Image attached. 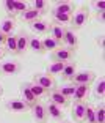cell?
<instances>
[{
    "instance_id": "1",
    "label": "cell",
    "mask_w": 105,
    "mask_h": 123,
    "mask_svg": "<svg viewBox=\"0 0 105 123\" xmlns=\"http://www.w3.org/2000/svg\"><path fill=\"white\" fill-rule=\"evenodd\" d=\"M88 19H89V10H88V6H80L79 10L71 16V24H69V25L72 27L74 30H79L88 22Z\"/></svg>"
},
{
    "instance_id": "2",
    "label": "cell",
    "mask_w": 105,
    "mask_h": 123,
    "mask_svg": "<svg viewBox=\"0 0 105 123\" xmlns=\"http://www.w3.org/2000/svg\"><path fill=\"white\" fill-rule=\"evenodd\" d=\"M94 79H96L94 71H91V69L80 71V73H75V76L72 77V85H88L89 87L91 84L94 82Z\"/></svg>"
},
{
    "instance_id": "3",
    "label": "cell",
    "mask_w": 105,
    "mask_h": 123,
    "mask_svg": "<svg viewBox=\"0 0 105 123\" xmlns=\"http://www.w3.org/2000/svg\"><path fill=\"white\" fill-rule=\"evenodd\" d=\"M33 82L38 84V85H41L42 88H46L47 92L53 90L55 88V80L52 76H47L46 73H36V74H33Z\"/></svg>"
},
{
    "instance_id": "4",
    "label": "cell",
    "mask_w": 105,
    "mask_h": 123,
    "mask_svg": "<svg viewBox=\"0 0 105 123\" xmlns=\"http://www.w3.org/2000/svg\"><path fill=\"white\" fill-rule=\"evenodd\" d=\"M75 55V51L72 49H68V47H60L58 51H55L52 54V60L53 62H63V63H68L71 62Z\"/></svg>"
},
{
    "instance_id": "5",
    "label": "cell",
    "mask_w": 105,
    "mask_h": 123,
    "mask_svg": "<svg viewBox=\"0 0 105 123\" xmlns=\"http://www.w3.org/2000/svg\"><path fill=\"white\" fill-rule=\"evenodd\" d=\"M21 95H22V101L25 103L27 107H30V109L38 103V98L33 96L32 90H30V87H28V82L21 84Z\"/></svg>"
},
{
    "instance_id": "6",
    "label": "cell",
    "mask_w": 105,
    "mask_h": 123,
    "mask_svg": "<svg viewBox=\"0 0 105 123\" xmlns=\"http://www.w3.org/2000/svg\"><path fill=\"white\" fill-rule=\"evenodd\" d=\"M21 73V63L19 62H3L0 63V74L3 76H13Z\"/></svg>"
},
{
    "instance_id": "7",
    "label": "cell",
    "mask_w": 105,
    "mask_h": 123,
    "mask_svg": "<svg viewBox=\"0 0 105 123\" xmlns=\"http://www.w3.org/2000/svg\"><path fill=\"white\" fill-rule=\"evenodd\" d=\"M32 112H33V118L36 120V123H46L47 122L49 114H47V109H46L44 104L36 103V104L32 107Z\"/></svg>"
},
{
    "instance_id": "8",
    "label": "cell",
    "mask_w": 105,
    "mask_h": 123,
    "mask_svg": "<svg viewBox=\"0 0 105 123\" xmlns=\"http://www.w3.org/2000/svg\"><path fill=\"white\" fill-rule=\"evenodd\" d=\"M63 43L66 44L68 49H72L75 51L77 47H79V38H77L75 32L71 29H64V36H63Z\"/></svg>"
},
{
    "instance_id": "9",
    "label": "cell",
    "mask_w": 105,
    "mask_h": 123,
    "mask_svg": "<svg viewBox=\"0 0 105 123\" xmlns=\"http://www.w3.org/2000/svg\"><path fill=\"white\" fill-rule=\"evenodd\" d=\"M85 109H86V103L85 101H75L72 106V117L77 123L85 122Z\"/></svg>"
},
{
    "instance_id": "10",
    "label": "cell",
    "mask_w": 105,
    "mask_h": 123,
    "mask_svg": "<svg viewBox=\"0 0 105 123\" xmlns=\"http://www.w3.org/2000/svg\"><path fill=\"white\" fill-rule=\"evenodd\" d=\"M49 99H50V103L57 104L58 107H61V109L69 104V99H66V98L60 93V90H57V88H53V90L49 92Z\"/></svg>"
},
{
    "instance_id": "11",
    "label": "cell",
    "mask_w": 105,
    "mask_h": 123,
    "mask_svg": "<svg viewBox=\"0 0 105 123\" xmlns=\"http://www.w3.org/2000/svg\"><path fill=\"white\" fill-rule=\"evenodd\" d=\"M72 13H74V5L71 2H60L52 10V16H55V14H72Z\"/></svg>"
},
{
    "instance_id": "12",
    "label": "cell",
    "mask_w": 105,
    "mask_h": 123,
    "mask_svg": "<svg viewBox=\"0 0 105 123\" xmlns=\"http://www.w3.org/2000/svg\"><path fill=\"white\" fill-rule=\"evenodd\" d=\"M5 106H6L8 111H11V112H24V111H27V104L22 99H10V101L5 103Z\"/></svg>"
},
{
    "instance_id": "13",
    "label": "cell",
    "mask_w": 105,
    "mask_h": 123,
    "mask_svg": "<svg viewBox=\"0 0 105 123\" xmlns=\"http://www.w3.org/2000/svg\"><path fill=\"white\" fill-rule=\"evenodd\" d=\"M16 40H17V52H16V55L25 54V51L28 49V35L27 33H19V35H16Z\"/></svg>"
},
{
    "instance_id": "14",
    "label": "cell",
    "mask_w": 105,
    "mask_h": 123,
    "mask_svg": "<svg viewBox=\"0 0 105 123\" xmlns=\"http://www.w3.org/2000/svg\"><path fill=\"white\" fill-rule=\"evenodd\" d=\"M75 73H77L75 62H68V63H64V68L61 71V77L66 80H72V77L75 76Z\"/></svg>"
},
{
    "instance_id": "15",
    "label": "cell",
    "mask_w": 105,
    "mask_h": 123,
    "mask_svg": "<svg viewBox=\"0 0 105 123\" xmlns=\"http://www.w3.org/2000/svg\"><path fill=\"white\" fill-rule=\"evenodd\" d=\"M39 13H38L35 8H27L24 13L21 14V19L24 22H27V24H32V22H35V21H38L39 19Z\"/></svg>"
},
{
    "instance_id": "16",
    "label": "cell",
    "mask_w": 105,
    "mask_h": 123,
    "mask_svg": "<svg viewBox=\"0 0 105 123\" xmlns=\"http://www.w3.org/2000/svg\"><path fill=\"white\" fill-rule=\"evenodd\" d=\"M42 41V47H44V51L47 52V51H58L60 47H61V43H58L57 40H53L52 36H46L44 40H41Z\"/></svg>"
},
{
    "instance_id": "17",
    "label": "cell",
    "mask_w": 105,
    "mask_h": 123,
    "mask_svg": "<svg viewBox=\"0 0 105 123\" xmlns=\"http://www.w3.org/2000/svg\"><path fill=\"white\" fill-rule=\"evenodd\" d=\"M46 109H47V114L49 117H52L53 120H63V111L61 107H58L57 104H53V103H49L47 106H46Z\"/></svg>"
},
{
    "instance_id": "18",
    "label": "cell",
    "mask_w": 105,
    "mask_h": 123,
    "mask_svg": "<svg viewBox=\"0 0 105 123\" xmlns=\"http://www.w3.org/2000/svg\"><path fill=\"white\" fill-rule=\"evenodd\" d=\"M30 27H32V30L35 33H38V35H44V33L49 32V24H47V22H44L42 19H38V21L32 22Z\"/></svg>"
},
{
    "instance_id": "19",
    "label": "cell",
    "mask_w": 105,
    "mask_h": 123,
    "mask_svg": "<svg viewBox=\"0 0 105 123\" xmlns=\"http://www.w3.org/2000/svg\"><path fill=\"white\" fill-rule=\"evenodd\" d=\"M28 49H32L36 54H44V47H42V41L36 36H28Z\"/></svg>"
},
{
    "instance_id": "20",
    "label": "cell",
    "mask_w": 105,
    "mask_h": 123,
    "mask_svg": "<svg viewBox=\"0 0 105 123\" xmlns=\"http://www.w3.org/2000/svg\"><path fill=\"white\" fill-rule=\"evenodd\" d=\"M49 32H50V36L53 40H57L58 43H63V36H64V29L61 25H57V24H52L49 25Z\"/></svg>"
},
{
    "instance_id": "21",
    "label": "cell",
    "mask_w": 105,
    "mask_h": 123,
    "mask_svg": "<svg viewBox=\"0 0 105 123\" xmlns=\"http://www.w3.org/2000/svg\"><path fill=\"white\" fill-rule=\"evenodd\" d=\"M14 27H16L14 21L11 18H8V19H5V21H2V24H0V32L3 33L5 36H10L14 32Z\"/></svg>"
},
{
    "instance_id": "22",
    "label": "cell",
    "mask_w": 105,
    "mask_h": 123,
    "mask_svg": "<svg viewBox=\"0 0 105 123\" xmlns=\"http://www.w3.org/2000/svg\"><path fill=\"white\" fill-rule=\"evenodd\" d=\"M89 93V87L88 85H75V93H74V99L75 101H85Z\"/></svg>"
},
{
    "instance_id": "23",
    "label": "cell",
    "mask_w": 105,
    "mask_h": 123,
    "mask_svg": "<svg viewBox=\"0 0 105 123\" xmlns=\"http://www.w3.org/2000/svg\"><path fill=\"white\" fill-rule=\"evenodd\" d=\"M63 68H64V63L63 62H52L50 65L47 66V69H46V74L53 77L55 74H61Z\"/></svg>"
},
{
    "instance_id": "24",
    "label": "cell",
    "mask_w": 105,
    "mask_h": 123,
    "mask_svg": "<svg viewBox=\"0 0 105 123\" xmlns=\"http://www.w3.org/2000/svg\"><path fill=\"white\" fill-rule=\"evenodd\" d=\"M5 46H6V49L11 52V54H16V52H17V40H16V35L6 36V40H5Z\"/></svg>"
},
{
    "instance_id": "25",
    "label": "cell",
    "mask_w": 105,
    "mask_h": 123,
    "mask_svg": "<svg viewBox=\"0 0 105 123\" xmlns=\"http://www.w3.org/2000/svg\"><path fill=\"white\" fill-rule=\"evenodd\" d=\"M28 87H30V90H32V93H33L35 98H41V96H44V95H47V90H46V88H42L41 85H38V84H35V82H32V84L28 82Z\"/></svg>"
},
{
    "instance_id": "26",
    "label": "cell",
    "mask_w": 105,
    "mask_h": 123,
    "mask_svg": "<svg viewBox=\"0 0 105 123\" xmlns=\"http://www.w3.org/2000/svg\"><path fill=\"white\" fill-rule=\"evenodd\" d=\"M94 115H96V123H105V106L104 103L94 107Z\"/></svg>"
},
{
    "instance_id": "27",
    "label": "cell",
    "mask_w": 105,
    "mask_h": 123,
    "mask_svg": "<svg viewBox=\"0 0 105 123\" xmlns=\"http://www.w3.org/2000/svg\"><path fill=\"white\" fill-rule=\"evenodd\" d=\"M71 16L72 14H55L53 16V24L57 25H64V24H71Z\"/></svg>"
},
{
    "instance_id": "28",
    "label": "cell",
    "mask_w": 105,
    "mask_h": 123,
    "mask_svg": "<svg viewBox=\"0 0 105 123\" xmlns=\"http://www.w3.org/2000/svg\"><path fill=\"white\" fill-rule=\"evenodd\" d=\"M60 93L66 98V99H72L74 93H75V85H64L60 88Z\"/></svg>"
},
{
    "instance_id": "29",
    "label": "cell",
    "mask_w": 105,
    "mask_h": 123,
    "mask_svg": "<svg viewBox=\"0 0 105 123\" xmlns=\"http://www.w3.org/2000/svg\"><path fill=\"white\" fill-rule=\"evenodd\" d=\"M85 122H86V123H96L94 107L89 106V104H86V109H85Z\"/></svg>"
},
{
    "instance_id": "30",
    "label": "cell",
    "mask_w": 105,
    "mask_h": 123,
    "mask_svg": "<svg viewBox=\"0 0 105 123\" xmlns=\"http://www.w3.org/2000/svg\"><path fill=\"white\" fill-rule=\"evenodd\" d=\"M96 96H99V98H104V95H105V79L104 77H100L99 79V82H97V85H96Z\"/></svg>"
},
{
    "instance_id": "31",
    "label": "cell",
    "mask_w": 105,
    "mask_h": 123,
    "mask_svg": "<svg viewBox=\"0 0 105 123\" xmlns=\"http://www.w3.org/2000/svg\"><path fill=\"white\" fill-rule=\"evenodd\" d=\"M3 6H5V11H6V14L13 19V16H16V11H14V3H13V0H5L3 2Z\"/></svg>"
},
{
    "instance_id": "32",
    "label": "cell",
    "mask_w": 105,
    "mask_h": 123,
    "mask_svg": "<svg viewBox=\"0 0 105 123\" xmlns=\"http://www.w3.org/2000/svg\"><path fill=\"white\" fill-rule=\"evenodd\" d=\"M13 3H14V11H16V14H22V13H24V11L28 8L25 2H21V0H13Z\"/></svg>"
},
{
    "instance_id": "33",
    "label": "cell",
    "mask_w": 105,
    "mask_h": 123,
    "mask_svg": "<svg viewBox=\"0 0 105 123\" xmlns=\"http://www.w3.org/2000/svg\"><path fill=\"white\" fill-rule=\"evenodd\" d=\"M33 8H35L39 14H42V13H46V11H47V3H46V2H42V0H36V2L33 3Z\"/></svg>"
},
{
    "instance_id": "34",
    "label": "cell",
    "mask_w": 105,
    "mask_h": 123,
    "mask_svg": "<svg viewBox=\"0 0 105 123\" xmlns=\"http://www.w3.org/2000/svg\"><path fill=\"white\" fill-rule=\"evenodd\" d=\"M93 5L96 6L97 13H104V11H105V2H104V0H100V2H94Z\"/></svg>"
},
{
    "instance_id": "35",
    "label": "cell",
    "mask_w": 105,
    "mask_h": 123,
    "mask_svg": "<svg viewBox=\"0 0 105 123\" xmlns=\"http://www.w3.org/2000/svg\"><path fill=\"white\" fill-rule=\"evenodd\" d=\"M96 43H97L100 47H104V35H100V36H99L97 40H96Z\"/></svg>"
},
{
    "instance_id": "36",
    "label": "cell",
    "mask_w": 105,
    "mask_h": 123,
    "mask_svg": "<svg viewBox=\"0 0 105 123\" xmlns=\"http://www.w3.org/2000/svg\"><path fill=\"white\" fill-rule=\"evenodd\" d=\"M5 40H6V36L0 32V46H2V44H5Z\"/></svg>"
},
{
    "instance_id": "37",
    "label": "cell",
    "mask_w": 105,
    "mask_h": 123,
    "mask_svg": "<svg viewBox=\"0 0 105 123\" xmlns=\"http://www.w3.org/2000/svg\"><path fill=\"white\" fill-rule=\"evenodd\" d=\"M96 18H97L100 22H104V13H96Z\"/></svg>"
},
{
    "instance_id": "38",
    "label": "cell",
    "mask_w": 105,
    "mask_h": 123,
    "mask_svg": "<svg viewBox=\"0 0 105 123\" xmlns=\"http://www.w3.org/2000/svg\"><path fill=\"white\" fill-rule=\"evenodd\" d=\"M5 57V51H3V49H2V47H0V60H2V58H3Z\"/></svg>"
},
{
    "instance_id": "39",
    "label": "cell",
    "mask_w": 105,
    "mask_h": 123,
    "mask_svg": "<svg viewBox=\"0 0 105 123\" xmlns=\"http://www.w3.org/2000/svg\"><path fill=\"white\" fill-rule=\"evenodd\" d=\"M3 95V88H2V85H0V96Z\"/></svg>"
},
{
    "instance_id": "40",
    "label": "cell",
    "mask_w": 105,
    "mask_h": 123,
    "mask_svg": "<svg viewBox=\"0 0 105 123\" xmlns=\"http://www.w3.org/2000/svg\"><path fill=\"white\" fill-rule=\"evenodd\" d=\"M61 123H71V122H66V120H64V122H61Z\"/></svg>"
}]
</instances>
